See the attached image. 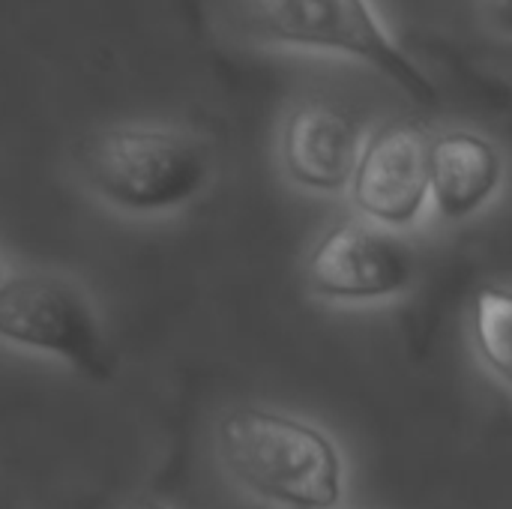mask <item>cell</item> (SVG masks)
<instances>
[{"instance_id": "6da1fadb", "label": "cell", "mask_w": 512, "mask_h": 509, "mask_svg": "<svg viewBox=\"0 0 512 509\" xmlns=\"http://www.w3.org/2000/svg\"><path fill=\"white\" fill-rule=\"evenodd\" d=\"M216 453L249 495L282 509H336L345 498V459L309 420L240 405L216 426Z\"/></svg>"}, {"instance_id": "7a4b0ae2", "label": "cell", "mask_w": 512, "mask_h": 509, "mask_svg": "<svg viewBox=\"0 0 512 509\" xmlns=\"http://www.w3.org/2000/svg\"><path fill=\"white\" fill-rule=\"evenodd\" d=\"M207 144L171 123H114L90 132L78 147L84 186L105 204L156 216L195 201L210 180Z\"/></svg>"}, {"instance_id": "3957f363", "label": "cell", "mask_w": 512, "mask_h": 509, "mask_svg": "<svg viewBox=\"0 0 512 509\" xmlns=\"http://www.w3.org/2000/svg\"><path fill=\"white\" fill-rule=\"evenodd\" d=\"M240 30L252 45L354 60L420 102L438 99L435 81L399 42L375 0H243Z\"/></svg>"}, {"instance_id": "277c9868", "label": "cell", "mask_w": 512, "mask_h": 509, "mask_svg": "<svg viewBox=\"0 0 512 509\" xmlns=\"http://www.w3.org/2000/svg\"><path fill=\"white\" fill-rule=\"evenodd\" d=\"M0 342L63 360L90 381H108L114 354L87 294L63 276L0 279Z\"/></svg>"}, {"instance_id": "5b68a950", "label": "cell", "mask_w": 512, "mask_h": 509, "mask_svg": "<svg viewBox=\"0 0 512 509\" xmlns=\"http://www.w3.org/2000/svg\"><path fill=\"white\" fill-rule=\"evenodd\" d=\"M312 294L333 303H378L405 294L417 279L414 252L372 222H339L306 258Z\"/></svg>"}, {"instance_id": "8992f818", "label": "cell", "mask_w": 512, "mask_h": 509, "mask_svg": "<svg viewBox=\"0 0 512 509\" xmlns=\"http://www.w3.org/2000/svg\"><path fill=\"white\" fill-rule=\"evenodd\" d=\"M429 132L417 120H387L366 135L351 204L387 231L414 225L429 204Z\"/></svg>"}, {"instance_id": "52a82bcc", "label": "cell", "mask_w": 512, "mask_h": 509, "mask_svg": "<svg viewBox=\"0 0 512 509\" xmlns=\"http://www.w3.org/2000/svg\"><path fill=\"white\" fill-rule=\"evenodd\" d=\"M363 141L366 129L348 108L327 99H303L282 120L279 162L294 186L336 195L348 192Z\"/></svg>"}, {"instance_id": "ba28073f", "label": "cell", "mask_w": 512, "mask_h": 509, "mask_svg": "<svg viewBox=\"0 0 512 509\" xmlns=\"http://www.w3.org/2000/svg\"><path fill=\"white\" fill-rule=\"evenodd\" d=\"M504 183L501 147L474 129L429 138V201L444 222H465L489 207Z\"/></svg>"}, {"instance_id": "9c48e42d", "label": "cell", "mask_w": 512, "mask_h": 509, "mask_svg": "<svg viewBox=\"0 0 512 509\" xmlns=\"http://www.w3.org/2000/svg\"><path fill=\"white\" fill-rule=\"evenodd\" d=\"M510 318L512 297L507 285H486L477 291L471 303V339L486 369L504 384L512 372Z\"/></svg>"}, {"instance_id": "30bf717a", "label": "cell", "mask_w": 512, "mask_h": 509, "mask_svg": "<svg viewBox=\"0 0 512 509\" xmlns=\"http://www.w3.org/2000/svg\"><path fill=\"white\" fill-rule=\"evenodd\" d=\"M480 15L498 39L510 36V0H480Z\"/></svg>"}, {"instance_id": "8fae6325", "label": "cell", "mask_w": 512, "mask_h": 509, "mask_svg": "<svg viewBox=\"0 0 512 509\" xmlns=\"http://www.w3.org/2000/svg\"><path fill=\"white\" fill-rule=\"evenodd\" d=\"M132 509H168L165 504H156V501H138Z\"/></svg>"}, {"instance_id": "7c38bea8", "label": "cell", "mask_w": 512, "mask_h": 509, "mask_svg": "<svg viewBox=\"0 0 512 509\" xmlns=\"http://www.w3.org/2000/svg\"><path fill=\"white\" fill-rule=\"evenodd\" d=\"M0 279H3V267H0Z\"/></svg>"}]
</instances>
